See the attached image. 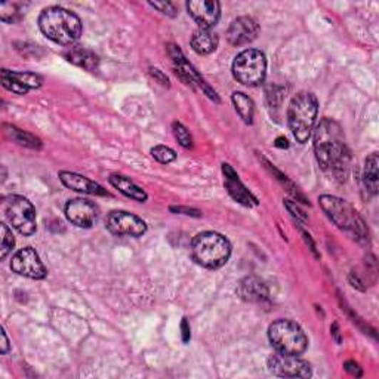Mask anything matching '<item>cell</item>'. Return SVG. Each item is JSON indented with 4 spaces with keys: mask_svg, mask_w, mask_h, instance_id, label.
Returning a JSON list of instances; mask_svg holds the SVG:
<instances>
[{
    "mask_svg": "<svg viewBox=\"0 0 379 379\" xmlns=\"http://www.w3.org/2000/svg\"><path fill=\"white\" fill-rule=\"evenodd\" d=\"M314 155L325 172L346 180L350 166V150L344 130L332 119H323L314 129Z\"/></svg>",
    "mask_w": 379,
    "mask_h": 379,
    "instance_id": "cell-1",
    "label": "cell"
},
{
    "mask_svg": "<svg viewBox=\"0 0 379 379\" xmlns=\"http://www.w3.org/2000/svg\"><path fill=\"white\" fill-rule=\"evenodd\" d=\"M39 27L49 41L63 46H71L82 36L81 18L60 6L45 9L39 16Z\"/></svg>",
    "mask_w": 379,
    "mask_h": 379,
    "instance_id": "cell-2",
    "label": "cell"
},
{
    "mask_svg": "<svg viewBox=\"0 0 379 379\" xmlns=\"http://www.w3.org/2000/svg\"><path fill=\"white\" fill-rule=\"evenodd\" d=\"M320 207L341 232L350 234L360 243L369 242L368 225L360 214L347 202L336 196H320Z\"/></svg>",
    "mask_w": 379,
    "mask_h": 379,
    "instance_id": "cell-3",
    "label": "cell"
},
{
    "mask_svg": "<svg viewBox=\"0 0 379 379\" xmlns=\"http://www.w3.org/2000/svg\"><path fill=\"white\" fill-rule=\"evenodd\" d=\"M318 104L311 92H298L288 108V125L294 138L299 144H306L314 130Z\"/></svg>",
    "mask_w": 379,
    "mask_h": 379,
    "instance_id": "cell-4",
    "label": "cell"
},
{
    "mask_svg": "<svg viewBox=\"0 0 379 379\" xmlns=\"http://www.w3.org/2000/svg\"><path fill=\"white\" fill-rule=\"evenodd\" d=\"M192 255L202 267L217 270L230 259L232 243L219 233L204 232L193 239Z\"/></svg>",
    "mask_w": 379,
    "mask_h": 379,
    "instance_id": "cell-5",
    "label": "cell"
},
{
    "mask_svg": "<svg viewBox=\"0 0 379 379\" xmlns=\"http://www.w3.org/2000/svg\"><path fill=\"white\" fill-rule=\"evenodd\" d=\"M269 339L277 353L301 355L308 347V338L292 320H276L269 328Z\"/></svg>",
    "mask_w": 379,
    "mask_h": 379,
    "instance_id": "cell-6",
    "label": "cell"
},
{
    "mask_svg": "<svg viewBox=\"0 0 379 379\" xmlns=\"http://www.w3.org/2000/svg\"><path fill=\"white\" fill-rule=\"evenodd\" d=\"M234 79L244 86H258L267 76V60L258 49H246L240 52L233 63Z\"/></svg>",
    "mask_w": 379,
    "mask_h": 379,
    "instance_id": "cell-7",
    "label": "cell"
},
{
    "mask_svg": "<svg viewBox=\"0 0 379 379\" xmlns=\"http://www.w3.org/2000/svg\"><path fill=\"white\" fill-rule=\"evenodd\" d=\"M4 212L14 229L23 234L31 236L36 232V209L26 197L9 196L4 200Z\"/></svg>",
    "mask_w": 379,
    "mask_h": 379,
    "instance_id": "cell-8",
    "label": "cell"
},
{
    "mask_svg": "<svg viewBox=\"0 0 379 379\" xmlns=\"http://www.w3.org/2000/svg\"><path fill=\"white\" fill-rule=\"evenodd\" d=\"M105 225L111 234L119 237H141L147 232L145 221L126 211L110 212Z\"/></svg>",
    "mask_w": 379,
    "mask_h": 379,
    "instance_id": "cell-9",
    "label": "cell"
},
{
    "mask_svg": "<svg viewBox=\"0 0 379 379\" xmlns=\"http://www.w3.org/2000/svg\"><path fill=\"white\" fill-rule=\"evenodd\" d=\"M269 369L273 375L281 378H310L311 366L299 355L276 353L269 358Z\"/></svg>",
    "mask_w": 379,
    "mask_h": 379,
    "instance_id": "cell-10",
    "label": "cell"
},
{
    "mask_svg": "<svg viewBox=\"0 0 379 379\" xmlns=\"http://www.w3.org/2000/svg\"><path fill=\"white\" fill-rule=\"evenodd\" d=\"M11 269L16 274L34 280L45 279L48 274L43 262L41 261V256L37 255V252L33 248H24L18 251L12 256Z\"/></svg>",
    "mask_w": 379,
    "mask_h": 379,
    "instance_id": "cell-11",
    "label": "cell"
},
{
    "mask_svg": "<svg viewBox=\"0 0 379 379\" xmlns=\"http://www.w3.org/2000/svg\"><path fill=\"white\" fill-rule=\"evenodd\" d=\"M66 217L79 229H90L98 218V209L86 199H73L66 204Z\"/></svg>",
    "mask_w": 379,
    "mask_h": 379,
    "instance_id": "cell-12",
    "label": "cell"
},
{
    "mask_svg": "<svg viewBox=\"0 0 379 379\" xmlns=\"http://www.w3.org/2000/svg\"><path fill=\"white\" fill-rule=\"evenodd\" d=\"M187 9L200 28L211 30L219 21L221 5L217 0H192L187 4Z\"/></svg>",
    "mask_w": 379,
    "mask_h": 379,
    "instance_id": "cell-13",
    "label": "cell"
},
{
    "mask_svg": "<svg viewBox=\"0 0 379 379\" xmlns=\"http://www.w3.org/2000/svg\"><path fill=\"white\" fill-rule=\"evenodd\" d=\"M42 83V76L36 73L2 70V85L16 95H24L31 89H39Z\"/></svg>",
    "mask_w": 379,
    "mask_h": 379,
    "instance_id": "cell-14",
    "label": "cell"
},
{
    "mask_svg": "<svg viewBox=\"0 0 379 379\" xmlns=\"http://www.w3.org/2000/svg\"><path fill=\"white\" fill-rule=\"evenodd\" d=\"M259 34V26L252 16H239L227 30V39L234 46L254 42Z\"/></svg>",
    "mask_w": 379,
    "mask_h": 379,
    "instance_id": "cell-15",
    "label": "cell"
},
{
    "mask_svg": "<svg viewBox=\"0 0 379 379\" xmlns=\"http://www.w3.org/2000/svg\"><path fill=\"white\" fill-rule=\"evenodd\" d=\"M222 172H224V177H225L224 185L227 188V192H229V194L237 203H240V204H243L246 207H252V206L258 204V200L254 197V194L249 192V190L242 184L239 175L236 174V170L230 165L224 163L222 165Z\"/></svg>",
    "mask_w": 379,
    "mask_h": 379,
    "instance_id": "cell-16",
    "label": "cell"
},
{
    "mask_svg": "<svg viewBox=\"0 0 379 379\" xmlns=\"http://www.w3.org/2000/svg\"><path fill=\"white\" fill-rule=\"evenodd\" d=\"M237 295L251 304H262L269 301V288L261 279L249 276L242 279L237 284Z\"/></svg>",
    "mask_w": 379,
    "mask_h": 379,
    "instance_id": "cell-17",
    "label": "cell"
},
{
    "mask_svg": "<svg viewBox=\"0 0 379 379\" xmlns=\"http://www.w3.org/2000/svg\"><path fill=\"white\" fill-rule=\"evenodd\" d=\"M60 181L70 190L74 192H79L83 194H90V196H108L107 190L100 185L98 182H95L83 175L74 174V172H67V170H61L60 172Z\"/></svg>",
    "mask_w": 379,
    "mask_h": 379,
    "instance_id": "cell-18",
    "label": "cell"
},
{
    "mask_svg": "<svg viewBox=\"0 0 379 379\" xmlns=\"http://www.w3.org/2000/svg\"><path fill=\"white\" fill-rule=\"evenodd\" d=\"M108 181L113 187L118 188L122 194H125L126 197H129L132 200L144 203L148 199V194L144 192V190L140 185H137L134 181H130L128 177L111 175L108 178Z\"/></svg>",
    "mask_w": 379,
    "mask_h": 379,
    "instance_id": "cell-19",
    "label": "cell"
},
{
    "mask_svg": "<svg viewBox=\"0 0 379 379\" xmlns=\"http://www.w3.org/2000/svg\"><path fill=\"white\" fill-rule=\"evenodd\" d=\"M218 36L207 28H199L192 37V48L199 55L212 53L218 48Z\"/></svg>",
    "mask_w": 379,
    "mask_h": 379,
    "instance_id": "cell-20",
    "label": "cell"
},
{
    "mask_svg": "<svg viewBox=\"0 0 379 379\" xmlns=\"http://www.w3.org/2000/svg\"><path fill=\"white\" fill-rule=\"evenodd\" d=\"M66 58L74 64L78 66L83 70H88V71H92L98 67V56L95 55L92 51L89 49H85V48H81V46H76V48H71L67 53H66Z\"/></svg>",
    "mask_w": 379,
    "mask_h": 379,
    "instance_id": "cell-21",
    "label": "cell"
},
{
    "mask_svg": "<svg viewBox=\"0 0 379 379\" xmlns=\"http://www.w3.org/2000/svg\"><path fill=\"white\" fill-rule=\"evenodd\" d=\"M232 101L236 107V111L239 113V116L243 119V122L248 123V125H252L254 123V113H255L254 101L243 92H234L232 95Z\"/></svg>",
    "mask_w": 379,
    "mask_h": 379,
    "instance_id": "cell-22",
    "label": "cell"
},
{
    "mask_svg": "<svg viewBox=\"0 0 379 379\" xmlns=\"http://www.w3.org/2000/svg\"><path fill=\"white\" fill-rule=\"evenodd\" d=\"M378 155L373 153L370 155L366 162H365V174H363V181H365V187L368 192L375 196L378 193V178H379V172H378Z\"/></svg>",
    "mask_w": 379,
    "mask_h": 379,
    "instance_id": "cell-23",
    "label": "cell"
},
{
    "mask_svg": "<svg viewBox=\"0 0 379 379\" xmlns=\"http://www.w3.org/2000/svg\"><path fill=\"white\" fill-rule=\"evenodd\" d=\"M9 134L12 137L14 141H16L18 144L21 145H26V147H30V148H41L42 147V142L39 138L33 137L31 134H27V132L21 130V129H16L15 126H11L9 128Z\"/></svg>",
    "mask_w": 379,
    "mask_h": 379,
    "instance_id": "cell-24",
    "label": "cell"
},
{
    "mask_svg": "<svg viewBox=\"0 0 379 379\" xmlns=\"http://www.w3.org/2000/svg\"><path fill=\"white\" fill-rule=\"evenodd\" d=\"M151 156H153V159H156L159 163H163V165L174 162L177 159L175 151L166 145H156L151 148Z\"/></svg>",
    "mask_w": 379,
    "mask_h": 379,
    "instance_id": "cell-25",
    "label": "cell"
},
{
    "mask_svg": "<svg viewBox=\"0 0 379 379\" xmlns=\"http://www.w3.org/2000/svg\"><path fill=\"white\" fill-rule=\"evenodd\" d=\"M172 130H174V135L177 138V141L180 142L181 147L184 148H192L193 147V137L190 134L188 129L180 123V122H174L172 123Z\"/></svg>",
    "mask_w": 379,
    "mask_h": 379,
    "instance_id": "cell-26",
    "label": "cell"
},
{
    "mask_svg": "<svg viewBox=\"0 0 379 379\" xmlns=\"http://www.w3.org/2000/svg\"><path fill=\"white\" fill-rule=\"evenodd\" d=\"M0 229H2V249H0V258L5 259L9 255V252H12V249H14L15 239H14V234L6 224L0 225Z\"/></svg>",
    "mask_w": 379,
    "mask_h": 379,
    "instance_id": "cell-27",
    "label": "cell"
},
{
    "mask_svg": "<svg viewBox=\"0 0 379 379\" xmlns=\"http://www.w3.org/2000/svg\"><path fill=\"white\" fill-rule=\"evenodd\" d=\"M16 4H4L0 6V20L4 23H9L12 24L14 21H16L18 18H20V9H18Z\"/></svg>",
    "mask_w": 379,
    "mask_h": 379,
    "instance_id": "cell-28",
    "label": "cell"
},
{
    "mask_svg": "<svg viewBox=\"0 0 379 379\" xmlns=\"http://www.w3.org/2000/svg\"><path fill=\"white\" fill-rule=\"evenodd\" d=\"M150 6L151 8H155L157 11H160L162 14L167 15V16H177V8L174 4H170V2H150Z\"/></svg>",
    "mask_w": 379,
    "mask_h": 379,
    "instance_id": "cell-29",
    "label": "cell"
},
{
    "mask_svg": "<svg viewBox=\"0 0 379 379\" xmlns=\"http://www.w3.org/2000/svg\"><path fill=\"white\" fill-rule=\"evenodd\" d=\"M284 204H286L288 211H289L295 218H298V219H301V221H307V215L299 209V207L296 206V203H292V202L286 200V202H284Z\"/></svg>",
    "mask_w": 379,
    "mask_h": 379,
    "instance_id": "cell-30",
    "label": "cell"
},
{
    "mask_svg": "<svg viewBox=\"0 0 379 379\" xmlns=\"http://www.w3.org/2000/svg\"><path fill=\"white\" fill-rule=\"evenodd\" d=\"M170 211H172V212H177V214H182V215H192V217H202V214H200V211H197V209H188V207H182V206H178V207H175V206H172V207H170Z\"/></svg>",
    "mask_w": 379,
    "mask_h": 379,
    "instance_id": "cell-31",
    "label": "cell"
},
{
    "mask_svg": "<svg viewBox=\"0 0 379 379\" xmlns=\"http://www.w3.org/2000/svg\"><path fill=\"white\" fill-rule=\"evenodd\" d=\"M344 368H346V370H347L348 373H351L353 376H362V375H363L362 369H360L358 365L354 363V362H347V363L344 365Z\"/></svg>",
    "mask_w": 379,
    "mask_h": 379,
    "instance_id": "cell-32",
    "label": "cell"
},
{
    "mask_svg": "<svg viewBox=\"0 0 379 379\" xmlns=\"http://www.w3.org/2000/svg\"><path fill=\"white\" fill-rule=\"evenodd\" d=\"M151 76H153V78H156V79H159V81L162 82V85L169 86V81H167V78H166V76L162 74L160 70H157V68H151Z\"/></svg>",
    "mask_w": 379,
    "mask_h": 379,
    "instance_id": "cell-33",
    "label": "cell"
},
{
    "mask_svg": "<svg viewBox=\"0 0 379 379\" xmlns=\"http://www.w3.org/2000/svg\"><path fill=\"white\" fill-rule=\"evenodd\" d=\"M9 351V339L6 336L5 329H2V344H0V353L6 354Z\"/></svg>",
    "mask_w": 379,
    "mask_h": 379,
    "instance_id": "cell-34",
    "label": "cell"
},
{
    "mask_svg": "<svg viewBox=\"0 0 379 379\" xmlns=\"http://www.w3.org/2000/svg\"><path fill=\"white\" fill-rule=\"evenodd\" d=\"M181 328H182V339H184V343H188V341H190V326H188L187 318L182 320Z\"/></svg>",
    "mask_w": 379,
    "mask_h": 379,
    "instance_id": "cell-35",
    "label": "cell"
},
{
    "mask_svg": "<svg viewBox=\"0 0 379 379\" xmlns=\"http://www.w3.org/2000/svg\"><path fill=\"white\" fill-rule=\"evenodd\" d=\"M289 144H288V140L286 138H284V137H280V138H277V141H276V147H284V148H286Z\"/></svg>",
    "mask_w": 379,
    "mask_h": 379,
    "instance_id": "cell-36",
    "label": "cell"
}]
</instances>
